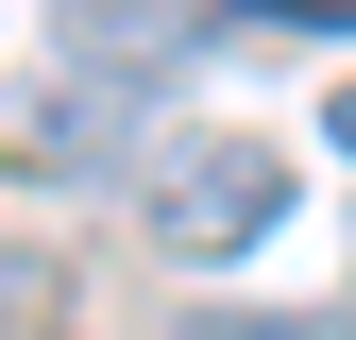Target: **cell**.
Masks as SVG:
<instances>
[{
    "label": "cell",
    "mask_w": 356,
    "mask_h": 340,
    "mask_svg": "<svg viewBox=\"0 0 356 340\" xmlns=\"http://www.w3.org/2000/svg\"><path fill=\"white\" fill-rule=\"evenodd\" d=\"M272 222H289V153L272 137H204L153 187V255H238V238H272Z\"/></svg>",
    "instance_id": "cell-1"
},
{
    "label": "cell",
    "mask_w": 356,
    "mask_h": 340,
    "mask_svg": "<svg viewBox=\"0 0 356 340\" xmlns=\"http://www.w3.org/2000/svg\"><path fill=\"white\" fill-rule=\"evenodd\" d=\"M34 289H51V272H34V238H0V323H34Z\"/></svg>",
    "instance_id": "cell-2"
},
{
    "label": "cell",
    "mask_w": 356,
    "mask_h": 340,
    "mask_svg": "<svg viewBox=\"0 0 356 340\" xmlns=\"http://www.w3.org/2000/svg\"><path fill=\"white\" fill-rule=\"evenodd\" d=\"M187 340H339V323H187Z\"/></svg>",
    "instance_id": "cell-3"
},
{
    "label": "cell",
    "mask_w": 356,
    "mask_h": 340,
    "mask_svg": "<svg viewBox=\"0 0 356 340\" xmlns=\"http://www.w3.org/2000/svg\"><path fill=\"white\" fill-rule=\"evenodd\" d=\"M323 137H339V153H356V85H339V102H323Z\"/></svg>",
    "instance_id": "cell-4"
}]
</instances>
